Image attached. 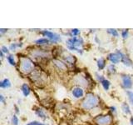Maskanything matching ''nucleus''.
Instances as JSON below:
<instances>
[{
	"mask_svg": "<svg viewBox=\"0 0 133 125\" xmlns=\"http://www.w3.org/2000/svg\"><path fill=\"white\" fill-rule=\"evenodd\" d=\"M98 104V99L95 95L92 93H88L87 94L85 99L82 102V107L85 109H91V108H95L97 106Z\"/></svg>",
	"mask_w": 133,
	"mask_h": 125,
	"instance_id": "1",
	"label": "nucleus"
},
{
	"mask_svg": "<svg viewBox=\"0 0 133 125\" xmlns=\"http://www.w3.org/2000/svg\"><path fill=\"white\" fill-rule=\"evenodd\" d=\"M21 64H20V68L22 72L24 73H29L33 69V64L32 62L28 59L27 58H23L21 59Z\"/></svg>",
	"mask_w": 133,
	"mask_h": 125,
	"instance_id": "2",
	"label": "nucleus"
},
{
	"mask_svg": "<svg viewBox=\"0 0 133 125\" xmlns=\"http://www.w3.org/2000/svg\"><path fill=\"white\" fill-rule=\"evenodd\" d=\"M112 121V118L110 115H102L95 118V122L98 125H110Z\"/></svg>",
	"mask_w": 133,
	"mask_h": 125,
	"instance_id": "3",
	"label": "nucleus"
},
{
	"mask_svg": "<svg viewBox=\"0 0 133 125\" xmlns=\"http://www.w3.org/2000/svg\"><path fill=\"white\" fill-rule=\"evenodd\" d=\"M66 43H68V47H75L77 48L79 46L82 45L83 41L82 39H77L76 37H73L72 39H68L66 41Z\"/></svg>",
	"mask_w": 133,
	"mask_h": 125,
	"instance_id": "4",
	"label": "nucleus"
},
{
	"mask_svg": "<svg viewBox=\"0 0 133 125\" xmlns=\"http://www.w3.org/2000/svg\"><path fill=\"white\" fill-rule=\"evenodd\" d=\"M43 34H44L45 36L48 37L50 39H51L52 42H57V41H61V38L59 37V35L56 34V33H54L52 32H50V31H43L42 32Z\"/></svg>",
	"mask_w": 133,
	"mask_h": 125,
	"instance_id": "5",
	"label": "nucleus"
},
{
	"mask_svg": "<svg viewBox=\"0 0 133 125\" xmlns=\"http://www.w3.org/2000/svg\"><path fill=\"white\" fill-rule=\"evenodd\" d=\"M116 53H117L118 55L121 57V61L123 63L124 65H126L127 67L131 66V59L127 56H126L125 54H123L122 52L119 51V50H117V51H116Z\"/></svg>",
	"mask_w": 133,
	"mask_h": 125,
	"instance_id": "6",
	"label": "nucleus"
},
{
	"mask_svg": "<svg viewBox=\"0 0 133 125\" xmlns=\"http://www.w3.org/2000/svg\"><path fill=\"white\" fill-rule=\"evenodd\" d=\"M122 83L123 86L126 89H131L132 87V81L131 78L128 75H122Z\"/></svg>",
	"mask_w": 133,
	"mask_h": 125,
	"instance_id": "7",
	"label": "nucleus"
},
{
	"mask_svg": "<svg viewBox=\"0 0 133 125\" xmlns=\"http://www.w3.org/2000/svg\"><path fill=\"white\" fill-rule=\"evenodd\" d=\"M83 93H84V92H83L82 89L80 87H77V88H74L73 90H72V94L75 98H82L83 96Z\"/></svg>",
	"mask_w": 133,
	"mask_h": 125,
	"instance_id": "8",
	"label": "nucleus"
},
{
	"mask_svg": "<svg viewBox=\"0 0 133 125\" xmlns=\"http://www.w3.org/2000/svg\"><path fill=\"white\" fill-rule=\"evenodd\" d=\"M108 59H109L112 64H118L121 60V57L117 53H110L108 55Z\"/></svg>",
	"mask_w": 133,
	"mask_h": 125,
	"instance_id": "9",
	"label": "nucleus"
},
{
	"mask_svg": "<svg viewBox=\"0 0 133 125\" xmlns=\"http://www.w3.org/2000/svg\"><path fill=\"white\" fill-rule=\"evenodd\" d=\"M53 64L55 66H57L58 68H60L62 70H66V66L65 65V64L62 63L59 60H53Z\"/></svg>",
	"mask_w": 133,
	"mask_h": 125,
	"instance_id": "10",
	"label": "nucleus"
},
{
	"mask_svg": "<svg viewBox=\"0 0 133 125\" xmlns=\"http://www.w3.org/2000/svg\"><path fill=\"white\" fill-rule=\"evenodd\" d=\"M0 87H1L2 89H7V88L11 87V83L9 81V79H8V78L3 79V80L0 83Z\"/></svg>",
	"mask_w": 133,
	"mask_h": 125,
	"instance_id": "11",
	"label": "nucleus"
},
{
	"mask_svg": "<svg viewBox=\"0 0 133 125\" xmlns=\"http://www.w3.org/2000/svg\"><path fill=\"white\" fill-rule=\"evenodd\" d=\"M22 92L24 96H28L29 93H30V89H29L28 85L27 84V83H23V86H22Z\"/></svg>",
	"mask_w": 133,
	"mask_h": 125,
	"instance_id": "12",
	"label": "nucleus"
},
{
	"mask_svg": "<svg viewBox=\"0 0 133 125\" xmlns=\"http://www.w3.org/2000/svg\"><path fill=\"white\" fill-rule=\"evenodd\" d=\"M105 66H106L105 60H104L103 58H100V59L97 61V67H98V68L100 70H102V69H103L104 68H105Z\"/></svg>",
	"mask_w": 133,
	"mask_h": 125,
	"instance_id": "13",
	"label": "nucleus"
},
{
	"mask_svg": "<svg viewBox=\"0 0 133 125\" xmlns=\"http://www.w3.org/2000/svg\"><path fill=\"white\" fill-rule=\"evenodd\" d=\"M35 113H36V114L40 117V118H43V119H46V115L44 114V112L43 109H41V108H37V109L35 110Z\"/></svg>",
	"mask_w": 133,
	"mask_h": 125,
	"instance_id": "14",
	"label": "nucleus"
},
{
	"mask_svg": "<svg viewBox=\"0 0 133 125\" xmlns=\"http://www.w3.org/2000/svg\"><path fill=\"white\" fill-rule=\"evenodd\" d=\"M101 83H102V87L104 88V89L107 90V91L108 89H109V88H110V84H111L109 81L107 80V79H104V80H103V81H102Z\"/></svg>",
	"mask_w": 133,
	"mask_h": 125,
	"instance_id": "15",
	"label": "nucleus"
},
{
	"mask_svg": "<svg viewBox=\"0 0 133 125\" xmlns=\"http://www.w3.org/2000/svg\"><path fill=\"white\" fill-rule=\"evenodd\" d=\"M49 43V40L48 39H44V38H43V39H39L35 41V43L37 44H48Z\"/></svg>",
	"mask_w": 133,
	"mask_h": 125,
	"instance_id": "16",
	"label": "nucleus"
},
{
	"mask_svg": "<svg viewBox=\"0 0 133 125\" xmlns=\"http://www.w3.org/2000/svg\"><path fill=\"white\" fill-rule=\"evenodd\" d=\"M122 110H123V112L125 113V114H131L130 108H129L128 104L126 103H124L122 104Z\"/></svg>",
	"mask_w": 133,
	"mask_h": 125,
	"instance_id": "17",
	"label": "nucleus"
},
{
	"mask_svg": "<svg viewBox=\"0 0 133 125\" xmlns=\"http://www.w3.org/2000/svg\"><path fill=\"white\" fill-rule=\"evenodd\" d=\"M127 94L128 96V98H129V101H130L131 104L133 107V93L131 91H127Z\"/></svg>",
	"mask_w": 133,
	"mask_h": 125,
	"instance_id": "18",
	"label": "nucleus"
},
{
	"mask_svg": "<svg viewBox=\"0 0 133 125\" xmlns=\"http://www.w3.org/2000/svg\"><path fill=\"white\" fill-rule=\"evenodd\" d=\"M107 32L109 33H111V35H113L114 37H118L119 36V34H118V32L116 30V29H111V28H110V29H107Z\"/></svg>",
	"mask_w": 133,
	"mask_h": 125,
	"instance_id": "19",
	"label": "nucleus"
},
{
	"mask_svg": "<svg viewBox=\"0 0 133 125\" xmlns=\"http://www.w3.org/2000/svg\"><path fill=\"white\" fill-rule=\"evenodd\" d=\"M7 59L8 61V63L11 64V65H15V61H14V58L12 55H9V56H8L7 57Z\"/></svg>",
	"mask_w": 133,
	"mask_h": 125,
	"instance_id": "20",
	"label": "nucleus"
},
{
	"mask_svg": "<svg viewBox=\"0 0 133 125\" xmlns=\"http://www.w3.org/2000/svg\"><path fill=\"white\" fill-rule=\"evenodd\" d=\"M12 125H18V117H17L16 115L12 116Z\"/></svg>",
	"mask_w": 133,
	"mask_h": 125,
	"instance_id": "21",
	"label": "nucleus"
},
{
	"mask_svg": "<svg viewBox=\"0 0 133 125\" xmlns=\"http://www.w3.org/2000/svg\"><path fill=\"white\" fill-rule=\"evenodd\" d=\"M22 46H23L22 43H20V44L12 43V44H11V46H10V49H11V50H15V48H16L17 47H22Z\"/></svg>",
	"mask_w": 133,
	"mask_h": 125,
	"instance_id": "22",
	"label": "nucleus"
},
{
	"mask_svg": "<svg viewBox=\"0 0 133 125\" xmlns=\"http://www.w3.org/2000/svg\"><path fill=\"white\" fill-rule=\"evenodd\" d=\"M122 36L123 39H127V38L128 37V30H127V29H125V30L122 31Z\"/></svg>",
	"mask_w": 133,
	"mask_h": 125,
	"instance_id": "23",
	"label": "nucleus"
},
{
	"mask_svg": "<svg viewBox=\"0 0 133 125\" xmlns=\"http://www.w3.org/2000/svg\"><path fill=\"white\" fill-rule=\"evenodd\" d=\"M108 69H109V72H111V73H115L116 72V68H115V67L113 66V64H111L109 67H108Z\"/></svg>",
	"mask_w": 133,
	"mask_h": 125,
	"instance_id": "24",
	"label": "nucleus"
},
{
	"mask_svg": "<svg viewBox=\"0 0 133 125\" xmlns=\"http://www.w3.org/2000/svg\"><path fill=\"white\" fill-rule=\"evenodd\" d=\"M72 34L74 36H77V34L80 33V31H79L77 28H74V29H72Z\"/></svg>",
	"mask_w": 133,
	"mask_h": 125,
	"instance_id": "25",
	"label": "nucleus"
},
{
	"mask_svg": "<svg viewBox=\"0 0 133 125\" xmlns=\"http://www.w3.org/2000/svg\"><path fill=\"white\" fill-rule=\"evenodd\" d=\"M27 125H44V124L40 123H38V122H37V121H33V122H31V123H28Z\"/></svg>",
	"mask_w": 133,
	"mask_h": 125,
	"instance_id": "26",
	"label": "nucleus"
},
{
	"mask_svg": "<svg viewBox=\"0 0 133 125\" xmlns=\"http://www.w3.org/2000/svg\"><path fill=\"white\" fill-rule=\"evenodd\" d=\"M1 51H2L3 53H8V48L6 47V46H3V47H2V49H1Z\"/></svg>",
	"mask_w": 133,
	"mask_h": 125,
	"instance_id": "27",
	"label": "nucleus"
},
{
	"mask_svg": "<svg viewBox=\"0 0 133 125\" xmlns=\"http://www.w3.org/2000/svg\"><path fill=\"white\" fill-rule=\"evenodd\" d=\"M0 100H1L2 103H5V101H4V98H3V95H0Z\"/></svg>",
	"mask_w": 133,
	"mask_h": 125,
	"instance_id": "28",
	"label": "nucleus"
},
{
	"mask_svg": "<svg viewBox=\"0 0 133 125\" xmlns=\"http://www.w3.org/2000/svg\"><path fill=\"white\" fill-rule=\"evenodd\" d=\"M6 31H7V29H3V28L1 29V30H0V32H1L2 33H5Z\"/></svg>",
	"mask_w": 133,
	"mask_h": 125,
	"instance_id": "29",
	"label": "nucleus"
},
{
	"mask_svg": "<svg viewBox=\"0 0 133 125\" xmlns=\"http://www.w3.org/2000/svg\"><path fill=\"white\" fill-rule=\"evenodd\" d=\"M131 125H133V118H131Z\"/></svg>",
	"mask_w": 133,
	"mask_h": 125,
	"instance_id": "30",
	"label": "nucleus"
},
{
	"mask_svg": "<svg viewBox=\"0 0 133 125\" xmlns=\"http://www.w3.org/2000/svg\"><path fill=\"white\" fill-rule=\"evenodd\" d=\"M0 53H1V57H2V58H3V53L1 51V52H0Z\"/></svg>",
	"mask_w": 133,
	"mask_h": 125,
	"instance_id": "31",
	"label": "nucleus"
}]
</instances>
